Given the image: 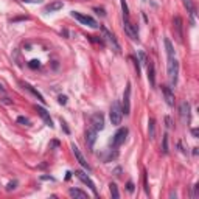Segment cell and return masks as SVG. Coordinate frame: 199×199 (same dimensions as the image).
I'll use <instances>...</instances> for the list:
<instances>
[{"mask_svg":"<svg viewBox=\"0 0 199 199\" xmlns=\"http://www.w3.org/2000/svg\"><path fill=\"white\" fill-rule=\"evenodd\" d=\"M0 90H2V92H3V90H5V89H3V86H2V84H0Z\"/></svg>","mask_w":199,"mask_h":199,"instance_id":"cell-37","label":"cell"},{"mask_svg":"<svg viewBox=\"0 0 199 199\" xmlns=\"http://www.w3.org/2000/svg\"><path fill=\"white\" fill-rule=\"evenodd\" d=\"M24 2H27V3H41L42 0H24Z\"/></svg>","mask_w":199,"mask_h":199,"instance_id":"cell-34","label":"cell"},{"mask_svg":"<svg viewBox=\"0 0 199 199\" xmlns=\"http://www.w3.org/2000/svg\"><path fill=\"white\" fill-rule=\"evenodd\" d=\"M72 17H75V19H76L78 22H81L82 25H87V27H90V28H98L96 20H95L93 17H90V16L81 14V13H78V11H72Z\"/></svg>","mask_w":199,"mask_h":199,"instance_id":"cell-3","label":"cell"},{"mask_svg":"<svg viewBox=\"0 0 199 199\" xmlns=\"http://www.w3.org/2000/svg\"><path fill=\"white\" fill-rule=\"evenodd\" d=\"M16 185H17V182H10V184H8V187H7V190H8V191H10V190H14V188H16Z\"/></svg>","mask_w":199,"mask_h":199,"instance_id":"cell-29","label":"cell"},{"mask_svg":"<svg viewBox=\"0 0 199 199\" xmlns=\"http://www.w3.org/2000/svg\"><path fill=\"white\" fill-rule=\"evenodd\" d=\"M95 11H96L98 14H101V16H106V13H104V10H103V8H95Z\"/></svg>","mask_w":199,"mask_h":199,"instance_id":"cell-32","label":"cell"},{"mask_svg":"<svg viewBox=\"0 0 199 199\" xmlns=\"http://www.w3.org/2000/svg\"><path fill=\"white\" fill-rule=\"evenodd\" d=\"M148 81H149V84L154 87L156 86V75H154V65H153V62L151 61H148Z\"/></svg>","mask_w":199,"mask_h":199,"instance_id":"cell-19","label":"cell"},{"mask_svg":"<svg viewBox=\"0 0 199 199\" xmlns=\"http://www.w3.org/2000/svg\"><path fill=\"white\" fill-rule=\"evenodd\" d=\"M162 90H163V95H165V100H166V104L168 106H174V93H173L171 87L170 86H163Z\"/></svg>","mask_w":199,"mask_h":199,"instance_id":"cell-14","label":"cell"},{"mask_svg":"<svg viewBox=\"0 0 199 199\" xmlns=\"http://www.w3.org/2000/svg\"><path fill=\"white\" fill-rule=\"evenodd\" d=\"M122 111L125 115L131 114V82L126 84L125 93H123V104H122Z\"/></svg>","mask_w":199,"mask_h":199,"instance_id":"cell-5","label":"cell"},{"mask_svg":"<svg viewBox=\"0 0 199 199\" xmlns=\"http://www.w3.org/2000/svg\"><path fill=\"white\" fill-rule=\"evenodd\" d=\"M162 153H163V154H168V135H166V134L163 135V145H162Z\"/></svg>","mask_w":199,"mask_h":199,"instance_id":"cell-24","label":"cell"},{"mask_svg":"<svg viewBox=\"0 0 199 199\" xmlns=\"http://www.w3.org/2000/svg\"><path fill=\"white\" fill-rule=\"evenodd\" d=\"M90 126H92L93 129H96L98 132L103 131V129H104V117H103V114H100V112L93 114V115L90 117Z\"/></svg>","mask_w":199,"mask_h":199,"instance_id":"cell-8","label":"cell"},{"mask_svg":"<svg viewBox=\"0 0 199 199\" xmlns=\"http://www.w3.org/2000/svg\"><path fill=\"white\" fill-rule=\"evenodd\" d=\"M20 84H22V87H25L27 90H30V92H31V93H33V95H34V96H36L38 100H39L41 103H45L44 96H42V95H41V93H39V92H38V90H36V89H34V87H33L31 84H28V82H20Z\"/></svg>","mask_w":199,"mask_h":199,"instance_id":"cell-18","label":"cell"},{"mask_svg":"<svg viewBox=\"0 0 199 199\" xmlns=\"http://www.w3.org/2000/svg\"><path fill=\"white\" fill-rule=\"evenodd\" d=\"M197 193H199V187L194 185V187H193V197H197Z\"/></svg>","mask_w":199,"mask_h":199,"instance_id":"cell-30","label":"cell"},{"mask_svg":"<svg viewBox=\"0 0 199 199\" xmlns=\"http://www.w3.org/2000/svg\"><path fill=\"white\" fill-rule=\"evenodd\" d=\"M28 67H30V69H39V67H41V62H39L38 59H31V61L28 62Z\"/></svg>","mask_w":199,"mask_h":199,"instance_id":"cell-26","label":"cell"},{"mask_svg":"<svg viewBox=\"0 0 199 199\" xmlns=\"http://www.w3.org/2000/svg\"><path fill=\"white\" fill-rule=\"evenodd\" d=\"M126 135H128V128H120V129L115 132L114 139H112V148L117 149L120 145H123L125 140H126Z\"/></svg>","mask_w":199,"mask_h":199,"instance_id":"cell-6","label":"cell"},{"mask_svg":"<svg viewBox=\"0 0 199 199\" xmlns=\"http://www.w3.org/2000/svg\"><path fill=\"white\" fill-rule=\"evenodd\" d=\"M61 125H62V128H64V131H65V132L69 134V128L65 126V122H62V120H61Z\"/></svg>","mask_w":199,"mask_h":199,"instance_id":"cell-35","label":"cell"},{"mask_svg":"<svg viewBox=\"0 0 199 199\" xmlns=\"http://www.w3.org/2000/svg\"><path fill=\"white\" fill-rule=\"evenodd\" d=\"M62 7H64L62 2H59V0H55V2H51V3H48V5L45 7V13H55V11H59V10H62Z\"/></svg>","mask_w":199,"mask_h":199,"instance_id":"cell-17","label":"cell"},{"mask_svg":"<svg viewBox=\"0 0 199 199\" xmlns=\"http://www.w3.org/2000/svg\"><path fill=\"white\" fill-rule=\"evenodd\" d=\"M36 111H38V114L41 115V118L45 122V125L47 126H50V128H53V122H51V117H50V114L42 108V106H36Z\"/></svg>","mask_w":199,"mask_h":199,"instance_id":"cell-13","label":"cell"},{"mask_svg":"<svg viewBox=\"0 0 199 199\" xmlns=\"http://www.w3.org/2000/svg\"><path fill=\"white\" fill-rule=\"evenodd\" d=\"M69 194L72 197H79V199H86L87 197V193L82 191V190H79V188H70L69 190Z\"/></svg>","mask_w":199,"mask_h":199,"instance_id":"cell-20","label":"cell"},{"mask_svg":"<svg viewBox=\"0 0 199 199\" xmlns=\"http://www.w3.org/2000/svg\"><path fill=\"white\" fill-rule=\"evenodd\" d=\"M165 123H166V128L170 129V128H171V118H170V117H166V118H165Z\"/></svg>","mask_w":199,"mask_h":199,"instance_id":"cell-33","label":"cell"},{"mask_svg":"<svg viewBox=\"0 0 199 199\" xmlns=\"http://www.w3.org/2000/svg\"><path fill=\"white\" fill-rule=\"evenodd\" d=\"M165 48H166V56H168V59H170V58H174V47H173V44H171V41H170L168 38H165Z\"/></svg>","mask_w":199,"mask_h":199,"instance_id":"cell-21","label":"cell"},{"mask_svg":"<svg viewBox=\"0 0 199 199\" xmlns=\"http://www.w3.org/2000/svg\"><path fill=\"white\" fill-rule=\"evenodd\" d=\"M17 123H20V125H24V126H30V120H28L27 117H24V115L17 117Z\"/></svg>","mask_w":199,"mask_h":199,"instance_id":"cell-25","label":"cell"},{"mask_svg":"<svg viewBox=\"0 0 199 199\" xmlns=\"http://www.w3.org/2000/svg\"><path fill=\"white\" fill-rule=\"evenodd\" d=\"M184 7L187 8V11L190 13V17H191V24H194V16H196V8H194V2L193 0H182Z\"/></svg>","mask_w":199,"mask_h":199,"instance_id":"cell-15","label":"cell"},{"mask_svg":"<svg viewBox=\"0 0 199 199\" xmlns=\"http://www.w3.org/2000/svg\"><path fill=\"white\" fill-rule=\"evenodd\" d=\"M111 122L112 125H120L122 123V118H123V111H122V104L120 101H114L112 103V108H111Z\"/></svg>","mask_w":199,"mask_h":199,"instance_id":"cell-2","label":"cell"},{"mask_svg":"<svg viewBox=\"0 0 199 199\" xmlns=\"http://www.w3.org/2000/svg\"><path fill=\"white\" fill-rule=\"evenodd\" d=\"M166 72H168L170 87H176V84H177V75H179V62H177L176 58H170L168 59Z\"/></svg>","mask_w":199,"mask_h":199,"instance_id":"cell-1","label":"cell"},{"mask_svg":"<svg viewBox=\"0 0 199 199\" xmlns=\"http://www.w3.org/2000/svg\"><path fill=\"white\" fill-rule=\"evenodd\" d=\"M179 115H180V122L187 123L190 118V103L188 101H182L179 106Z\"/></svg>","mask_w":199,"mask_h":199,"instance_id":"cell-12","label":"cell"},{"mask_svg":"<svg viewBox=\"0 0 199 199\" xmlns=\"http://www.w3.org/2000/svg\"><path fill=\"white\" fill-rule=\"evenodd\" d=\"M72 149H73V154H75V157H76V160L79 162V165L84 168V170H87V171H92V166L87 163V160L84 159V156H82V153L79 151V148L76 146V145H72Z\"/></svg>","mask_w":199,"mask_h":199,"instance_id":"cell-10","label":"cell"},{"mask_svg":"<svg viewBox=\"0 0 199 199\" xmlns=\"http://www.w3.org/2000/svg\"><path fill=\"white\" fill-rule=\"evenodd\" d=\"M148 132H149V139L154 140L156 139V122L151 118L149 120V126H148Z\"/></svg>","mask_w":199,"mask_h":199,"instance_id":"cell-22","label":"cell"},{"mask_svg":"<svg viewBox=\"0 0 199 199\" xmlns=\"http://www.w3.org/2000/svg\"><path fill=\"white\" fill-rule=\"evenodd\" d=\"M101 31H103V36L106 38V41H108V42H109V44L114 47V50L118 53V51H120V44L117 42L115 36H114V34H112V33H111V31L106 28V27H101Z\"/></svg>","mask_w":199,"mask_h":199,"instance_id":"cell-11","label":"cell"},{"mask_svg":"<svg viewBox=\"0 0 199 199\" xmlns=\"http://www.w3.org/2000/svg\"><path fill=\"white\" fill-rule=\"evenodd\" d=\"M191 134H193V137H197V129H196V128H194V129H193V131H191Z\"/></svg>","mask_w":199,"mask_h":199,"instance_id":"cell-36","label":"cell"},{"mask_svg":"<svg viewBox=\"0 0 199 199\" xmlns=\"http://www.w3.org/2000/svg\"><path fill=\"white\" fill-rule=\"evenodd\" d=\"M109 190H111L112 197H115V199H118V197H120V193H118V188H117V185H115V184H111V185H109Z\"/></svg>","mask_w":199,"mask_h":199,"instance_id":"cell-23","label":"cell"},{"mask_svg":"<svg viewBox=\"0 0 199 199\" xmlns=\"http://www.w3.org/2000/svg\"><path fill=\"white\" fill-rule=\"evenodd\" d=\"M126 187H128V191H131V193L134 191V184H132V182H128V185H126Z\"/></svg>","mask_w":199,"mask_h":199,"instance_id":"cell-31","label":"cell"},{"mask_svg":"<svg viewBox=\"0 0 199 199\" xmlns=\"http://www.w3.org/2000/svg\"><path fill=\"white\" fill-rule=\"evenodd\" d=\"M174 30H176V34H177V39L182 42L184 41V31H182V19L179 17V16H176L174 17Z\"/></svg>","mask_w":199,"mask_h":199,"instance_id":"cell-16","label":"cell"},{"mask_svg":"<svg viewBox=\"0 0 199 199\" xmlns=\"http://www.w3.org/2000/svg\"><path fill=\"white\" fill-rule=\"evenodd\" d=\"M139 58H140V62L142 64H148V58H146L145 51H139Z\"/></svg>","mask_w":199,"mask_h":199,"instance_id":"cell-27","label":"cell"},{"mask_svg":"<svg viewBox=\"0 0 199 199\" xmlns=\"http://www.w3.org/2000/svg\"><path fill=\"white\" fill-rule=\"evenodd\" d=\"M123 28H125L126 34H128L132 41H139V28H137V25L131 24L129 17H123Z\"/></svg>","mask_w":199,"mask_h":199,"instance_id":"cell-4","label":"cell"},{"mask_svg":"<svg viewBox=\"0 0 199 199\" xmlns=\"http://www.w3.org/2000/svg\"><path fill=\"white\" fill-rule=\"evenodd\" d=\"M75 174H76V177L81 180V182H84L90 190H92V193L95 194V196H98V191H96V187H95V184H93V180L84 173V171H81V170H78V171H75Z\"/></svg>","mask_w":199,"mask_h":199,"instance_id":"cell-7","label":"cell"},{"mask_svg":"<svg viewBox=\"0 0 199 199\" xmlns=\"http://www.w3.org/2000/svg\"><path fill=\"white\" fill-rule=\"evenodd\" d=\"M58 100H59V103H61V104H65V103H67V96H64V95H59V98H58Z\"/></svg>","mask_w":199,"mask_h":199,"instance_id":"cell-28","label":"cell"},{"mask_svg":"<svg viewBox=\"0 0 199 199\" xmlns=\"http://www.w3.org/2000/svg\"><path fill=\"white\" fill-rule=\"evenodd\" d=\"M96 135H98V131L93 129L92 126H89V129L86 132V143H87L90 151H93V146H95V142H96Z\"/></svg>","mask_w":199,"mask_h":199,"instance_id":"cell-9","label":"cell"}]
</instances>
